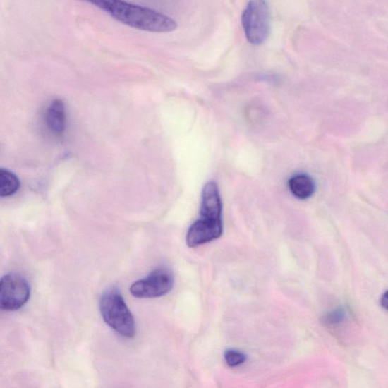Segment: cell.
<instances>
[{
  "instance_id": "1",
  "label": "cell",
  "mask_w": 388,
  "mask_h": 388,
  "mask_svg": "<svg viewBox=\"0 0 388 388\" xmlns=\"http://www.w3.org/2000/svg\"><path fill=\"white\" fill-rule=\"evenodd\" d=\"M98 8L116 21L145 32L168 33L178 28L177 23L171 18L156 10L123 0H103Z\"/></svg>"
},
{
  "instance_id": "2",
  "label": "cell",
  "mask_w": 388,
  "mask_h": 388,
  "mask_svg": "<svg viewBox=\"0 0 388 388\" xmlns=\"http://www.w3.org/2000/svg\"><path fill=\"white\" fill-rule=\"evenodd\" d=\"M99 310L105 322L117 333L128 339L135 335V319L117 289H110L102 296Z\"/></svg>"
},
{
  "instance_id": "3",
  "label": "cell",
  "mask_w": 388,
  "mask_h": 388,
  "mask_svg": "<svg viewBox=\"0 0 388 388\" xmlns=\"http://www.w3.org/2000/svg\"><path fill=\"white\" fill-rule=\"evenodd\" d=\"M241 23L245 35L253 45H261L269 38L272 28L267 0H250L243 10Z\"/></svg>"
},
{
  "instance_id": "4",
  "label": "cell",
  "mask_w": 388,
  "mask_h": 388,
  "mask_svg": "<svg viewBox=\"0 0 388 388\" xmlns=\"http://www.w3.org/2000/svg\"><path fill=\"white\" fill-rule=\"evenodd\" d=\"M30 297V284L22 275L13 273L0 279V310L15 311L21 309Z\"/></svg>"
},
{
  "instance_id": "5",
  "label": "cell",
  "mask_w": 388,
  "mask_h": 388,
  "mask_svg": "<svg viewBox=\"0 0 388 388\" xmlns=\"http://www.w3.org/2000/svg\"><path fill=\"white\" fill-rule=\"evenodd\" d=\"M174 278L171 272L159 269L147 277L131 285L130 292L136 298H155L167 294L173 288Z\"/></svg>"
},
{
  "instance_id": "6",
  "label": "cell",
  "mask_w": 388,
  "mask_h": 388,
  "mask_svg": "<svg viewBox=\"0 0 388 388\" xmlns=\"http://www.w3.org/2000/svg\"><path fill=\"white\" fill-rule=\"evenodd\" d=\"M222 232V219L200 218L189 229L186 238L187 244L192 248L199 247L219 238Z\"/></svg>"
},
{
  "instance_id": "7",
  "label": "cell",
  "mask_w": 388,
  "mask_h": 388,
  "mask_svg": "<svg viewBox=\"0 0 388 388\" xmlns=\"http://www.w3.org/2000/svg\"><path fill=\"white\" fill-rule=\"evenodd\" d=\"M222 202L217 183L215 181H210L202 190L201 218L222 219Z\"/></svg>"
},
{
  "instance_id": "8",
  "label": "cell",
  "mask_w": 388,
  "mask_h": 388,
  "mask_svg": "<svg viewBox=\"0 0 388 388\" xmlns=\"http://www.w3.org/2000/svg\"><path fill=\"white\" fill-rule=\"evenodd\" d=\"M46 121L48 128L55 135H61L66 130V112L64 102L62 99H54L46 112Z\"/></svg>"
},
{
  "instance_id": "9",
  "label": "cell",
  "mask_w": 388,
  "mask_h": 388,
  "mask_svg": "<svg viewBox=\"0 0 388 388\" xmlns=\"http://www.w3.org/2000/svg\"><path fill=\"white\" fill-rule=\"evenodd\" d=\"M289 187L293 195L300 200L310 198L315 191L314 181L305 174L293 176L289 181Z\"/></svg>"
},
{
  "instance_id": "10",
  "label": "cell",
  "mask_w": 388,
  "mask_h": 388,
  "mask_svg": "<svg viewBox=\"0 0 388 388\" xmlns=\"http://www.w3.org/2000/svg\"><path fill=\"white\" fill-rule=\"evenodd\" d=\"M21 182L18 177L11 171L0 169V198H7L16 193Z\"/></svg>"
},
{
  "instance_id": "11",
  "label": "cell",
  "mask_w": 388,
  "mask_h": 388,
  "mask_svg": "<svg viewBox=\"0 0 388 388\" xmlns=\"http://www.w3.org/2000/svg\"><path fill=\"white\" fill-rule=\"evenodd\" d=\"M246 355L236 350H229L224 353V360L230 367L241 365L246 362Z\"/></svg>"
},
{
  "instance_id": "12",
  "label": "cell",
  "mask_w": 388,
  "mask_h": 388,
  "mask_svg": "<svg viewBox=\"0 0 388 388\" xmlns=\"http://www.w3.org/2000/svg\"><path fill=\"white\" fill-rule=\"evenodd\" d=\"M346 313L342 309L334 310L325 315L324 322L330 325H339L345 319Z\"/></svg>"
},
{
  "instance_id": "13",
  "label": "cell",
  "mask_w": 388,
  "mask_h": 388,
  "mask_svg": "<svg viewBox=\"0 0 388 388\" xmlns=\"http://www.w3.org/2000/svg\"><path fill=\"white\" fill-rule=\"evenodd\" d=\"M381 303H382V308H384L386 310L387 305V292H385L384 294L382 296Z\"/></svg>"
}]
</instances>
